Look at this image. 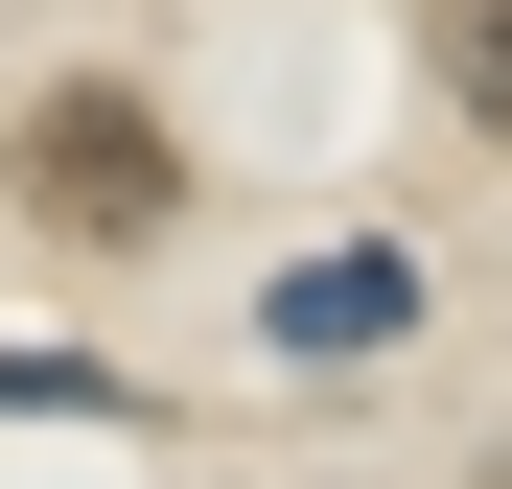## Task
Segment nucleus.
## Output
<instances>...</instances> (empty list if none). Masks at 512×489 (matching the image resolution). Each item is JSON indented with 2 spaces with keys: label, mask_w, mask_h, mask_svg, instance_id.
Here are the masks:
<instances>
[{
  "label": "nucleus",
  "mask_w": 512,
  "mask_h": 489,
  "mask_svg": "<svg viewBox=\"0 0 512 489\" xmlns=\"http://www.w3.org/2000/svg\"><path fill=\"white\" fill-rule=\"evenodd\" d=\"M24 210L70 233V257H140V233H187V140H163V94H117V70H70V94H24Z\"/></svg>",
  "instance_id": "obj_1"
},
{
  "label": "nucleus",
  "mask_w": 512,
  "mask_h": 489,
  "mask_svg": "<svg viewBox=\"0 0 512 489\" xmlns=\"http://www.w3.org/2000/svg\"><path fill=\"white\" fill-rule=\"evenodd\" d=\"M419 70H443L466 140H512V0H419Z\"/></svg>",
  "instance_id": "obj_3"
},
{
  "label": "nucleus",
  "mask_w": 512,
  "mask_h": 489,
  "mask_svg": "<svg viewBox=\"0 0 512 489\" xmlns=\"http://www.w3.org/2000/svg\"><path fill=\"white\" fill-rule=\"evenodd\" d=\"M396 326H419V257H396V233H350V257H303L280 303H256V350H280V373H373Z\"/></svg>",
  "instance_id": "obj_2"
},
{
  "label": "nucleus",
  "mask_w": 512,
  "mask_h": 489,
  "mask_svg": "<svg viewBox=\"0 0 512 489\" xmlns=\"http://www.w3.org/2000/svg\"><path fill=\"white\" fill-rule=\"evenodd\" d=\"M0 420H117V373L94 350H0Z\"/></svg>",
  "instance_id": "obj_4"
}]
</instances>
